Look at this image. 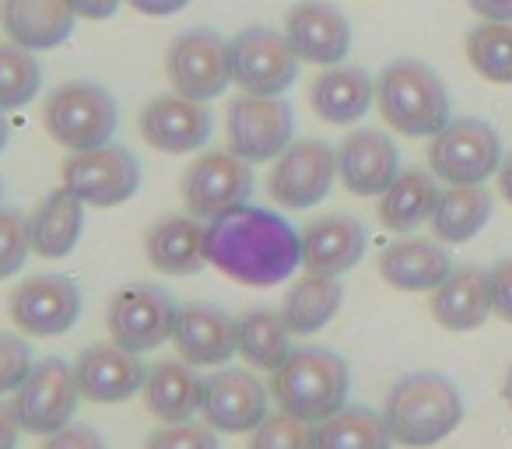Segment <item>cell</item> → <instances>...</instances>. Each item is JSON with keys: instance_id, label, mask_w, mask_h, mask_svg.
Wrapping results in <instances>:
<instances>
[{"instance_id": "1", "label": "cell", "mask_w": 512, "mask_h": 449, "mask_svg": "<svg viewBox=\"0 0 512 449\" xmlns=\"http://www.w3.org/2000/svg\"><path fill=\"white\" fill-rule=\"evenodd\" d=\"M207 264L246 288H274L302 267V236L271 207L242 204L207 221Z\"/></svg>"}, {"instance_id": "2", "label": "cell", "mask_w": 512, "mask_h": 449, "mask_svg": "<svg viewBox=\"0 0 512 449\" xmlns=\"http://www.w3.org/2000/svg\"><path fill=\"white\" fill-rule=\"evenodd\" d=\"M383 418L393 442L407 449H428L456 432L463 421V397L442 372H407L393 383Z\"/></svg>"}, {"instance_id": "3", "label": "cell", "mask_w": 512, "mask_h": 449, "mask_svg": "<svg viewBox=\"0 0 512 449\" xmlns=\"http://www.w3.org/2000/svg\"><path fill=\"white\" fill-rule=\"evenodd\" d=\"M351 372L330 348H295L278 372H271V397L285 414L320 425L348 407Z\"/></svg>"}, {"instance_id": "4", "label": "cell", "mask_w": 512, "mask_h": 449, "mask_svg": "<svg viewBox=\"0 0 512 449\" xmlns=\"http://www.w3.org/2000/svg\"><path fill=\"white\" fill-rule=\"evenodd\" d=\"M376 106L383 120L404 137H435L449 120V92L421 60H393L376 78Z\"/></svg>"}, {"instance_id": "5", "label": "cell", "mask_w": 512, "mask_h": 449, "mask_svg": "<svg viewBox=\"0 0 512 449\" xmlns=\"http://www.w3.org/2000/svg\"><path fill=\"white\" fill-rule=\"evenodd\" d=\"M43 127L60 148H71V155L106 148L120 127V109L113 95L95 81H67L46 99Z\"/></svg>"}, {"instance_id": "6", "label": "cell", "mask_w": 512, "mask_h": 449, "mask_svg": "<svg viewBox=\"0 0 512 449\" xmlns=\"http://www.w3.org/2000/svg\"><path fill=\"white\" fill-rule=\"evenodd\" d=\"M502 158V141L495 127L474 116H460L432 137L428 169L449 186H484V179L498 172Z\"/></svg>"}, {"instance_id": "7", "label": "cell", "mask_w": 512, "mask_h": 449, "mask_svg": "<svg viewBox=\"0 0 512 449\" xmlns=\"http://www.w3.org/2000/svg\"><path fill=\"white\" fill-rule=\"evenodd\" d=\"M176 302L169 292L158 285H127L109 299L106 306V330L109 341L120 348L144 355V351L162 348L172 341V327H176Z\"/></svg>"}, {"instance_id": "8", "label": "cell", "mask_w": 512, "mask_h": 449, "mask_svg": "<svg viewBox=\"0 0 512 449\" xmlns=\"http://www.w3.org/2000/svg\"><path fill=\"white\" fill-rule=\"evenodd\" d=\"M165 74L176 95L211 102L232 85V46L211 29H190L169 43Z\"/></svg>"}, {"instance_id": "9", "label": "cell", "mask_w": 512, "mask_h": 449, "mask_svg": "<svg viewBox=\"0 0 512 449\" xmlns=\"http://www.w3.org/2000/svg\"><path fill=\"white\" fill-rule=\"evenodd\" d=\"M295 116L281 95H246L228 106V151L249 165L281 158L292 144Z\"/></svg>"}, {"instance_id": "10", "label": "cell", "mask_w": 512, "mask_h": 449, "mask_svg": "<svg viewBox=\"0 0 512 449\" xmlns=\"http://www.w3.org/2000/svg\"><path fill=\"white\" fill-rule=\"evenodd\" d=\"M232 81L246 95H285L299 78L292 43L267 25H249L232 39Z\"/></svg>"}, {"instance_id": "11", "label": "cell", "mask_w": 512, "mask_h": 449, "mask_svg": "<svg viewBox=\"0 0 512 449\" xmlns=\"http://www.w3.org/2000/svg\"><path fill=\"white\" fill-rule=\"evenodd\" d=\"M78 379H74V365L60 362V358H43L32 365L29 379L15 390L18 425L32 435H57L60 428L71 425L74 411H78Z\"/></svg>"}, {"instance_id": "12", "label": "cell", "mask_w": 512, "mask_h": 449, "mask_svg": "<svg viewBox=\"0 0 512 449\" xmlns=\"http://www.w3.org/2000/svg\"><path fill=\"white\" fill-rule=\"evenodd\" d=\"M253 197V165L232 151H207L183 172V204L193 218L214 221Z\"/></svg>"}, {"instance_id": "13", "label": "cell", "mask_w": 512, "mask_h": 449, "mask_svg": "<svg viewBox=\"0 0 512 449\" xmlns=\"http://www.w3.org/2000/svg\"><path fill=\"white\" fill-rule=\"evenodd\" d=\"M64 186L92 207H116L141 186V162L123 144L74 151L64 162Z\"/></svg>"}, {"instance_id": "14", "label": "cell", "mask_w": 512, "mask_h": 449, "mask_svg": "<svg viewBox=\"0 0 512 449\" xmlns=\"http://www.w3.org/2000/svg\"><path fill=\"white\" fill-rule=\"evenodd\" d=\"M337 179V151L323 141H295L285 155L274 162V172L267 179L274 204L288 211H306L320 204Z\"/></svg>"}, {"instance_id": "15", "label": "cell", "mask_w": 512, "mask_h": 449, "mask_svg": "<svg viewBox=\"0 0 512 449\" xmlns=\"http://www.w3.org/2000/svg\"><path fill=\"white\" fill-rule=\"evenodd\" d=\"M81 292L64 274H39L11 292V320L29 337H57L78 323Z\"/></svg>"}, {"instance_id": "16", "label": "cell", "mask_w": 512, "mask_h": 449, "mask_svg": "<svg viewBox=\"0 0 512 449\" xmlns=\"http://www.w3.org/2000/svg\"><path fill=\"white\" fill-rule=\"evenodd\" d=\"M267 386L246 369H221L204 379L200 414L211 428L228 435L256 432L267 418Z\"/></svg>"}, {"instance_id": "17", "label": "cell", "mask_w": 512, "mask_h": 449, "mask_svg": "<svg viewBox=\"0 0 512 449\" xmlns=\"http://www.w3.org/2000/svg\"><path fill=\"white\" fill-rule=\"evenodd\" d=\"M285 36L302 64L337 67L351 50V22L330 0H299L285 18Z\"/></svg>"}, {"instance_id": "18", "label": "cell", "mask_w": 512, "mask_h": 449, "mask_svg": "<svg viewBox=\"0 0 512 449\" xmlns=\"http://www.w3.org/2000/svg\"><path fill=\"white\" fill-rule=\"evenodd\" d=\"M74 379H78L81 400L88 404H123L144 390L148 369L141 365V355L120 344H92L74 362Z\"/></svg>"}, {"instance_id": "19", "label": "cell", "mask_w": 512, "mask_h": 449, "mask_svg": "<svg viewBox=\"0 0 512 449\" xmlns=\"http://www.w3.org/2000/svg\"><path fill=\"white\" fill-rule=\"evenodd\" d=\"M141 137L155 151L165 155H190L204 148L211 137V113L204 102H193L186 95H158L141 109Z\"/></svg>"}, {"instance_id": "20", "label": "cell", "mask_w": 512, "mask_h": 449, "mask_svg": "<svg viewBox=\"0 0 512 449\" xmlns=\"http://www.w3.org/2000/svg\"><path fill=\"white\" fill-rule=\"evenodd\" d=\"M172 344H176L179 358L190 362L193 369H218L232 355H239V320L218 306H183L176 313V327H172Z\"/></svg>"}, {"instance_id": "21", "label": "cell", "mask_w": 512, "mask_h": 449, "mask_svg": "<svg viewBox=\"0 0 512 449\" xmlns=\"http://www.w3.org/2000/svg\"><path fill=\"white\" fill-rule=\"evenodd\" d=\"M400 176V151L383 130H355L337 148V179L355 197H383Z\"/></svg>"}, {"instance_id": "22", "label": "cell", "mask_w": 512, "mask_h": 449, "mask_svg": "<svg viewBox=\"0 0 512 449\" xmlns=\"http://www.w3.org/2000/svg\"><path fill=\"white\" fill-rule=\"evenodd\" d=\"M369 250L362 221L348 214H327V218L309 221L302 229V267L309 274H348L358 267V260Z\"/></svg>"}, {"instance_id": "23", "label": "cell", "mask_w": 512, "mask_h": 449, "mask_svg": "<svg viewBox=\"0 0 512 449\" xmlns=\"http://www.w3.org/2000/svg\"><path fill=\"white\" fill-rule=\"evenodd\" d=\"M204 232H207V225H200V218H193V214L162 218L158 225H151L148 236H144L148 264L155 267V271L169 274V278L200 274L207 267Z\"/></svg>"}, {"instance_id": "24", "label": "cell", "mask_w": 512, "mask_h": 449, "mask_svg": "<svg viewBox=\"0 0 512 449\" xmlns=\"http://www.w3.org/2000/svg\"><path fill=\"white\" fill-rule=\"evenodd\" d=\"M379 274L400 292H435L453 274V260L439 239H397L379 257Z\"/></svg>"}, {"instance_id": "25", "label": "cell", "mask_w": 512, "mask_h": 449, "mask_svg": "<svg viewBox=\"0 0 512 449\" xmlns=\"http://www.w3.org/2000/svg\"><path fill=\"white\" fill-rule=\"evenodd\" d=\"M74 11L67 0H0V25L11 36V43L25 50H53L67 43L74 32Z\"/></svg>"}, {"instance_id": "26", "label": "cell", "mask_w": 512, "mask_h": 449, "mask_svg": "<svg viewBox=\"0 0 512 449\" xmlns=\"http://www.w3.org/2000/svg\"><path fill=\"white\" fill-rule=\"evenodd\" d=\"M376 102V85L372 78L355 64H337L327 67L320 78L309 88V106L320 116L323 123H334V127H348L358 123Z\"/></svg>"}, {"instance_id": "27", "label": "cell", "mask_w": 512, "mask_h": 449, "mask_svg": "<svg viewBox=\"0 0 512 449\" xmlns=\"http://www.w3.org/2000/svg\"><path fill=\"white\" fill-rule=\"evenodd\" d=\"M432 316L453 334L484 327L491 316V285L481 267H453L446 281L432 292Z\"/></svg>"}, {"instance_id": "28", "label": "cell", "mask_w": 512, "mask_h": 449, "mask_svg": "<svg viewBox=\"0 0 512 449\" xmlns=\"http://www.w3.org/2000/svg\"><path fill=\"white\" fill-rule=\"evenodd\" d=\"M81 229H85V200L67 186H60L50 197L39 200L29 218L32 253L46 260H64L78 246Z\"/></svg>"}, {"instance_id": "29", "label": "cell", "mask_w": 512, "mask_h": 449, "mask_svg": "<svg viewBox=\"0 0 512 449\" xmlns=\"http://www.w3.org/2000/svg\"><path fill=\"white\" fill-rule=\"evenodd\" d=\"M439 179L432 169H404L390 186L383 190L376 204L379 225L390 232H414L425 221H432L439 207Z\"/></svg>"}, {"instance_id": "30", "label": "cell", "mask_w": 512, "mask_h": 449, "mask_svg": "<svg viewBox=\"0 0 512 449\" xmlns=\"http://www.w3.org/2000/svg\"><path fill=\"white\" fill-rule=\"evenodd\" d=\"M144 404L162 425L193 421L204 404V379L190 362H155L144 379Z\"/></svg>"}, {"instance_id": "31", "label": "cell", "mask_w": 512, "mask_h": 449, "mask_svg": "<svg viewBox=\"0 0 512 449\" xmlns=\"http://www.w3.org/2000/svg\"><path fill=\"white\" fill-rule=\"evenodd\" d=\"M341 302H344L341 281L330 278V274H309L306 271V278H299L292 288H288L281 316H285L288 330H292L295 337H309L334 320L337 309H341Z\"/></svg>"}, {"instance_id": "32", "label": "cell", "mask_w": 512, "mask_h": 449, "mask_svg": "<svg viewBox=\"0 0 512 449\" xmlns=\"http://www.w3.org/2000/svg\"><path fill=\"white\" fill-rule=\"evenodd\" d=\"M491 221V197L484 186H449L432 214V232L439 243H470Z\"/></svg>"}, {"instance_id": "33", "label": "cell", "mask_w": 512, "mask_h": 449, "mask_svg": "<svg viewBox=\"0 0 512 449\" xmlns=\"http://www.w3.org/2000/svg\"><path fill=\"white\" fill-rule=\"evenodd\" d=\"M292 330H288L285 316L274 309H253L239 320V355L246 358L253 369L278 372L292 355Z\"/></svg>"}, {"instance_id": "34", "label": "cell", "mask_w": 512, "mask_h": 449, "mask_svg": "<svg viewBox=\"0 0 512 449\" xmlns=\"http://www.w3.org/2000/svg\"><path fill=\"white\" fill-rule=\"evenodd\" d=\"M316 449H393V435L383 414L348 404L316 425Z\"/></svg>"}, {"instance_id": "35", "label": "cell", "mask_w": 512, "mask_h": 449, "mask_svg": "<svg viewBox=\"0 0 512 449\" xmlns=\"http://www.w3.org/2000/svg\"><path fill=\"white\" fill-rule=\"evenodd\" d=\"M467 60L491 85H512V22H481L470 29Z\"/></svg>"}, {"instance_id": "36", "label": "cell", "mask_w": 512, "mask_h": 449, "mask_svg": "<svg viewBox=\"0 0 512 449\" xmlns=\"http://www.w3.org/2000/svg\"><path fill=\"white\" fill-rule=\"evenodd\" d=\"M43 88V67L32 50L18 43H0V113L29 106Z\"/></svg>"}, {"instance_id": "37", "label": "cell", "mask_w": 512, "mask_h": 449, "mask_svg": "<svg viewBox=\"0 0 512 449\" xmlns=\"http://www.w3.org/2000/svg\"><path fill=\"white\" fill-rule=\"evenodd\" d=\"M249 449H316V425L285 411L267 414L249 439Z\"/></svg>"}, {"instance_id": "38", "label": "cell", "mask_w": 512, "mask_h": 449, "mask_svg": "<svg viewBox=\"0 0 512 449\" xmlns=\"http://www.w3.org/2000/svg\"><path fill=\"white\" fill-rule=\"evenodd\" d=\"M32 253V232L29 218L22 211H11V207H0V281L15 278L25 267Z\"/></svg>"}, {"instance_id": "39", "label": "cell", "mask_w": 512, "mask_h": 449, "mask_svg": "<svg viewBox=\"0 0 512 449\" xmlns=\"http://www.w3.org/2000/svg\"><path fill=\"white\" fill-rule=\"evenodd\" d=\"M144 449H218V435L211 425H193V421H179V425H162L148 435Z\"/></svg>"}, {"instance_id": "40", "label": "cell", "mask_w": 512, "mask_h": 449, "mask_svg": "<svg viewBox=\"0 0 512 449\" xmlns=\"http://www.w3.org/2000/svg\"><path fill=\"white\" fill-rule=\"evenodd\" d=\"M32 372V348L15 334H0V397L15 393Z\"/></svg>"}, {"instance_id": "41", "label": "cell", "mask_w": 512, "mask_h": 449, "mask_svg": "<svg viewBox=\"0 0 512 449\" xmlns=\"http://www.w3.org/2000/svg\"><path fill=\"white\" fill-rule=\"evenodd\" d=\"M488 285H491V313L498 320L512 323V260H498L488 271Z\"/></svg>"}, {"instance_id": "42", "label": "cell", "mask_w": 512, "mask_h": 449, "mask_svg": "<svg viewBox=\"0 0 512 449\" xmlns=\"http://www.w3.org/2000/svg\"><path fill=\"white\" fill-rule=\"evenodd\" d=\"M43 449H106V439L88 425H67L57 435H46Z\"/></svg>"}, {"instance_id": "43", "label": "cell", "mask_w": 512, "mask_h": 449, "mask_svg": "<svg viewBox=\"0 0 512 449\" xmlns=\"http://www.w3.org/2000/svg\"><path fill=\"white\" fill-rule=\"evenodd\" d=\"M67 8L78 18H88V22H106V18L116 15L120 0H67Z\"/></svg>"}, {"instance_id": "44", "label": "cell", "mask_w": 512, "mask_h": 449, "mask_svg": "<svg viewBox=\"0 0 512 449\" xmlns=\"http://www.w3.org/2000/svg\"><path fill=\"white\" fill-rule=\"evenodd\" d=\"M467 4L484 22H512V0H467Z\"/></svg>"}, {"instance_id": "45", "label": "cell", "mask_w": 512, "mask_h": 449, "mask_svg": "<svg viewBox=\"0 0 512 449\" xmlns=\"http://www.w3.org/2000/svg\"><path fill=\"white\" fill-rule=\"evenodd\" d=\"M130 8L141 11V15H151V18H169L176 11H183L190 0H127Z\"/></svg>"}, {"instance_id": "46", "label": "cell", "mask_w": 512, "mask_h": 449, "mask_svg": "<svg viewBox=\"0 0 512 449\" xmlns=\"http://www.w3.org/2000/svg\"><path fill=\"white\" fill-rule=\"evenodd\" d=\"M18 432H22V425H18L15 407L0 400V449H15L18 446Z\"/></svg>"}, {"instance_id": "47", "label": "cell", "mask_w": 512, "mask_h": 449, "mask_svg": "<svg viewBox=\"0 0 512 449\" xmlns=\"http://www.w3.org/2000/svg\"><path fill=\"white\" fill-rule=\"evenodd\" d=\"M498 190H502V197L512 204V155H505L502 158V165H498Z\"/></svg>"}, {"instance_id": "48", "label": "cell", "mask_w": 512, "mask_h": 449, "mask_svg": "<svg viewBox=\"0 0 512 449\" xmlns=\"http://www.w3.org/2000/svg\"><path fill=\"white\" fill-rule=\"evenodd\" d=\"M8 141H11V127H8V120H4V113H0V151L8 148Z\"/></svg>"}, {"instance_id": "49", "label": "cell", "mask_w": 512, "mask_h": 449, "mask_svg": "<svg viewBox=\"0 0 512 449\" xmlns=\"http://www.w3.org/2000/svg\"><path fill=\"white\" fill-rule=\"evenodd\" d=\"M505 400L512 404V369H509V376H505Z\"/></svg>"}, {"instance_id": "50", "label": "cell", "mask_w": 512, "mask_h": 449, "mask_svg": "<svg viewBox=\"0 0 512 449\" xmlns=\"http://www.w3.org/2000/svg\"><path fill=\"white\" fill-rule=\"evenodd\" d=\"M0 193H4V190H0Z\"/></svg>"}]
</instances>
